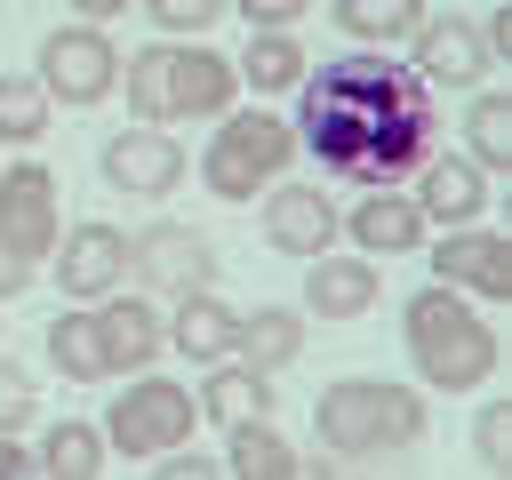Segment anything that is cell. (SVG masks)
<instances>
[{
	"label": "cell",
	"mask_w": 512,
	"mask_h": 480,
	"mask_svg": "<svg viewBox=\"0 0 512 480\" xmlns=\"http://www.w3.org/2000/svg\"><path fill=\"white\" fill-rule=\"evenodd\" d=\"M336 232H344V240H360V248L384 264V256H408V248H424V232H432V224H424V208H416L400 184H368V200H360V208H352Z\"/></svg>",
	"instance_id": "cell-16"
},
{
	"label": "cell",
	"mask_w": 512,
	"mask_h": 480,
	"mask_svg": "<svg viewBox=\"0 0 512 480\" xmlns=\"http://www.w3.org/2000/svg\"><path fill=\"white\" fill-rule=\"evenodd\" d=\"M304 304L312 320H360L376 304V256H304Z\"/></svg>",
	"instance_id": "cell-17"
},
{
	"label": "cell",
	"mask_w": 512,
	"mask_h": 480,
	"mask_svg": "<svg viewBox=\"0 0 512 480\" xmlns=\"http://www.w3.org/2000/svg\"><path fill=\"white\" fill-rule=\"evenodd\" d=\"M296 144L352 184H400L424 168V152L440 144V112H432V80L384 48H352L328 64H304L296 80Z\"/></svg>",
	"instance_id": "cell-1"
},
{
	"label": "cell",
	"mask_w": 512,
	"mask_h": 480,
	"mask_svg": "<svg viewBox=\"0 0 512 480\" xmlns=\"http://www.w3.org/2000/svg\"><path fill=\"white\" fill-rule=\"evenodd\" d=\"M408 40H416V72L432 88H472L488 72V40H480L472 16H424Z\"/></svg>",
	"instance_id": "cell-14"
},
{
	"label": "cell",
	"mask_w": 512,
	"mask_h": 480,
	"mask_svg": "<svg viewBox=\"0 0 512 480\" xmlns=\"http://www.w3.org/2000/svg\"><path fill=\"white\" fill-rule=\"evenodd\" d=\"M40 88H48V104H104L112 96V80H120V48L104 40V24H56L48 40H40V72H32Z\"/></svg>",
	"instance_id": "cell-6"
},
{
	"label": "cell",
	"mask_w": 512,
	"mask_h": 480,
	"mask_svg": "<svg viewBox=\"0 0 512 480\" xmlns=\"http://www.w3.org/2000/svg\"><path fill=\"white\" fill-rule=\"evenodd\" d=\"M24 280H32V256H24V248H8V240H0V304H8V296H16V288H24Z\"/></svg>",
	"instance_id": "cell-36"
},
{
	"label": "cell",
	"mask_w": 512,
	"mask_h": 480,
	"mask_svg": "<svg viewBox=\"0 0 512 480\" xmlns=\"http://www.w3.org/2000/svg\"><path fill=\"white\" fill-rule=\"evenodd\" d=\"M400 336H408V360H416V376L432 384V392H472L488 368H496V328L464 304V288H448V280H424L416 296H408V312H400Z\"/></svg>",
	"instance_id": "cell-2"
},
{
	"label": "cell",
	"mask_w": 512,
	"mask_h": 480,
	"mask_svg": "<svg viewBox=\"0 0 512 480\" xmlns=\"http://www.w3.org/2000/svg\"><path fill=\"white\" fill-rule=\"evenodd\" d=\"M336 24L352 40H368V48H392V40H408L424 24V0H336Z\"/></svg>",
	"instance_id": "cell-27"
},
{
	"label": "cell",
	"mask_w": 512,
	"mask_h": 480,
	"mask_svg": "<svg viewBox=\"0 0 512 480\" xmlns=\"http://www.w3.org/2000/svg\"><path fill=\"white\" fill-rule=\"evenodd\" d=\"M408 200L424 208V224H480V208H488V168H472V160H456V152L432 144Z\"/></svg>",
	"instance_id": "cell-15"
},
{
	"label": "cell",
	"mask_w": 512,
	"mask_h": 480,
	"mask_svg": "<svg viewBox=\"0 0 512 480\" xmlns=\"http://www.w3.org/2000/svg\"><path fill=\"white\" fill-rule=\"evenodd\" d=\"M464 144H472V168L512 176V96H472L464 104Z\"/></svg>",
	"instance_id": "cell-25"
},
{
	"label": "cell",
	"mask_w": 512,
	"mask_h": 480,
	"mask_svg": "<svg viewBox=\"0 0 512 480\" xmlns=\"http://www.w3.org/2000/svg\"><path fill=\"white\" fill-rule=\"evenodd\" d=\"M32 408H40V384H32L24 368H8V360H0V432H24V424H32Z\"/></svg>",
	"instance_id": "cell-31"
},
{
	"label": "cell",
	"mask_w": 512,
	"mask_h": 480,
	"mask_svg": "<svg viewBox=\"0 0 512 480\" xmlns=\"http://www.w3.org/2000/svg\"><path fill=\"white\" fill-rule=\"evenodd\" d=\"M200 416L224 432V424H248V416H272V376L264 368H216L208 360V384H200Z\"/></svg>",
	"instance_id": "cell-22"
},
{
	"label": "cell",
	"mask_w": 512,
	"mask_h": 480,
	"mask_svg": "<svg viewBox=\"0 0 512 480\" xmlns=\"http://www.w3.org/2000/svg\"><path fill=\"white\" fill-rule=\"evenodd\" d=\"M232 8H240L248 24H296V16L312 8V0H232Z\"/></svg>",
	"instance_id": "cell-34"
},
{
	"label": "cell",
	"mask_w": 512,
	"mask_h": 480,
	"mask_svg": "<svg viewBox=\"0 0 512 480\" xmlns=\"http://www.w3.org/2000/svg\"><path fill=\"white\" fill-rule=\"evenodd\" d=\"M24 472H32V448L16 432H0V480H24Z\"/></svg>",
	"instance_id": "cell-37"
},
{
	"label": "cell",
	"mask_w": 512,
	"mask_h": 480,
	"mask_svg": "<svg viewBox=\"0 0 512 480\" xmlns=\"http://www.w3.org/2000/svg\"><path fill=\"white\" fill-rule=\"evenodd\" d=\"M312 432L336 464H376V456H392L424 432V392L384 384V376H336L312 408Z\"/></svg>",
	"instance_id": "cell-3"
},
{
	"label": "cell",
	"mask_w": 512,
	"mask_h": 480,
	"mask_svg": "<svg viewBox=\"0 0 512 480\" xmlns=\"http://www.w3.org/2000/svg\"><path fill=\"white\" fill-rule=\"evenodd\" d=\"M232 96H240L232 56H216V48H168V64H160V104H168V120H176V112H184V120H216V112H232Z\"/></svg>",
	"instance_id": "cell-11"
},
{
	"label": "cell",
	"mask_w": 512,
	"mask_h": 480,
	"mask_svg": "<svg viewBox=\"0 0 512 480\" xmlns=\"http://www.w3.org/2000/svg\"><path fill=\"white\" fill-rule=\"evenodd\" d=\"M336 224H344V208L320 184H280V176L264 184V240L280 256H320L336 240Z\"/></svg>",
	"instance_id": "cell-12"
},
{
	"label": "cell",
	"mask_w": 512,
	"mask_h": 480,
	"mask_svg": "<svg viewBox=\"0 0 512 480\" xmlns=\"http://www.w3.org/2000/svg\"><path fill=\"white\" fill-rule=\"evenodd\" d=\"M192 424H200V400L184 392V384H168V376H136V384H120V400L104 408V448H120V456H160V448H176V440H192Z\"/></svg>",
	"instance_id": "cell-5"
},
{
	"label": "cell",
	"mask_w": 512,
	"mask_h": 480,
	"mask_svg": "<svg viewBox=\"0 0 512 480\" xmlns=\"http://www.w3.org/2000/svg\"><path fill=\"white\" fill-rule=\"evenodd\" d=\"M152 464H160V480H208V472H224V464H216V456H192V448H184V440H176V448H160V456H152Z\"/></svg>",
	"instance_id": "cell-33"
},
{
	"label": "cell",
	"mask_w": 512,
	"mask_h": 480,
	"mask_svg": "<svg viewBox=\"0 0 512 480\" xmlns=\"http://www.w3.org/2000/svg\"><path fill=\"white\" fill-rule=\"evenodd\" d=\"M224 472L232 480H296L304 456L272 432V416H248V424H224Z\"/></svg>",
	"instance_id": "cell-21"
},
{
	"label": "cell",
	"mask_w": 512,
	"mask_h": 480,
	"mask_svg": "<svg viewBox=\"0 0 512 480\" xmlns=\"http://www.w3.org/2000/svg\"><path fill=\"white\" fill-rule=\"evenodd\" d=\"M432 248V280L480 296V304H512V240L504 232H480V224H440Z\"/></svg>",
	"instance_id": "cell-8"
},
{
	"label": "cell",
	"mask_w": 512,
	"mask_h": 480,
	"mask_svg": "<svg viewBox=\"0 0 512 480\" xmlns=\"http://www.w3.org/2000/svg\"><path fill=\"white\" fill-rule=\"evenodd\" d=\"M120 8H136V0H72V16H80V24H112Z\"/></svg>",
	"instance_id": "cell-38"
},
{
	"label": "cell",
	"mask_w": 512,
	"mask_h": 480,
	"mask_svg": "<svg viewBox=\"0 0 512 480\" xmlns=\"http://www.w3.org/2000/svg\"><path fill=\"white\" fill-rule=\"evenodd\" d=\"M160 64H168V48H136V56L120 64V88H128V112H136V120H168V104H160Z\"/></svg>",
	"instance_id": "cell-29"
},
{
	"label": "cell",
	"mask_w": 512,
	"mask_h": 480,
	"mask_svg": "<svg viewBox=\"0 0 512 480\" xmlns=\"http://www.w3.org/2000/svg\"><path fill=\"white\" fill-rule=\"evenodd\" d=\"M104 184L112 192H136V200H160L184 184V144L160 128V120H136L104 144Z\"/></svg>",
	"instance_id": "cell-9"
},
{
	"label": "cell",
	"mask_w": 512,
	"mask_h": 480,
	"mask_svg": "<svg viewBox=\"0 0 512 480\" xmlns=\"http://www.w3.org/2000/svg\"><path fill=\"white\" fill-rule=\"evenodd\" d=\"M128 280L144 296H184V288H216V248L192 224H152L128 232Z\"/></svg>",
	"instance_id": "cell-7"
},
{
	"label": "cell",
	"mask_w": 512,
	"mask_h": 480,
	"mask_svg": "<svg viewBox=\"0 0 512 480\" xmlns=\"http://www.w3.org/2000/svg\"><path fill=\"white\" fill-rule=\"evenodd\" d=\"M48 256H56V288L72 304H96L128 280V232H112V224H72V232H56Z\"/></svg>",
	"instance_id": "cell-10"
},
{
	"label": "cell",
	"mask_w": 512,
	"mask_h": 480,
	"mask_svg": "<svg viewBox=\"0 0 512 480\" xmlns=\"http://www.w3.org/2000/svg\"><path fill=\"white\" fill-rule=\"evenodd\" d=\"M296 160V128L280 112H216V136L200 152V184L216 200H256L272 176H288Z\"/></svg>",
	"instance_id": "cell-4"
},
{
	"label": "cell",
	"mask_w": 512,
	"mask_h": 480,
	"mask_svg": "<svg viewBox=\"0 0 512 480\" xmlns=\"http://www.w3.org/2000/svg\"><path fill=\"white\" fill-rule=\"evenodd\" d=\"M232 72L248 80V96H288L304 80V48L288 40V24H256L248 56H232Z\"/></svg>",
	"instance_id": "cell-23"
},
{
	"label": "cell",
	"mask_w": 512,
	"mask_h": 480,
	"mask_svg": "<svg viewBox=\"0 0 512 480\" xmlns=\"http://www.w3.org/2000/svg\"><path fill=\"white\" fill-rule=\"evenodd\" d=\"M0 240H8V248H24L32 264L56 248V176H48L40 160L0 168Z\"/></svg>",
	"instance_id": "cell-13"
},
{
	"label": "cell",
	"mask_w": 512,
	"mask_h": 480,
	"mask_svg": "<svg viewBox=\"0 0 512 480\" xmlns=\"http://www.w3.org/2000/svg\"><path fill=\"white\" fill-rule=\"evenodd\" d=\"M48 360H56V376H72V384H96V376H104V344H96V312H88V304L48 320Z\"/></svg>",
	"instance_id": "cell-26"
},
{
	"label": "cell",
	"mask_w": 512,
	"mask_h": 480,
	"mask_svg": "<svg viewBox=\"0 0 512 480\" xmlns=\"http://www.w3.org/2000/svg\"><path fill=\"white\" fill-rule=\"evenodd\" d=\"M472 456H480V472H504L512 464V400H488L472 416Z\"/></svg>",
	"instance_id": "cell-30"
},
{
	"label": "cell",
	"mask_w": 512,
	"mask_h": 480,
	"mask_svg": "<svg viewBox=\"0 0 512 480\" xmlns=\"http://www.w3.org/2000/svg\"><path fill=\"white\" fill-rule=\"evenodd\" d=\"M480 40H488V56H504V64H512V0H496V8H488Z\"/></svg>",
	"instance_id": "cell-35"
},
{
	"label": "cell",
	"mask_w": 512,
	"mask_h": 480,
	"mask_svg": "<svg viewBox=\"0 0 512 480\" xmlns=\"http://www.w3.org/2000/svg\"><path fill=\"white\" fill-rule=\"evenodd\" d=\"M232 328H240V312L216 288H184L176 320H160V344H176L192 368H208V360H232Z\"/></svg>",
	"instance_id": "cell-18"
},
{
	"label": "cell",
	"mask_w": 512,
	"mask_h": 480,
	"mask_svg": "<svg viewBox=\"0 0 512 480\" xmlns=\"http://www.w3.org/2000/svg\"><path fill=\"white\" fill-rule=\"evenodd\" d=\"M48 88L32 80V72H0V144H32L40 128H48Z\"/></svg>",
	"instance_id": "cell-28"
},
{
	"label": "cell",
	"mask_w": 512,
	"mask_h": 480,
	"mask_svg": "<svg viewBox=\"0 0 512 480\" xmlns=\"http://www.w3.org/2000/svg\"><path fill=\"white\" fill-rule=\"evenodd\" d=\"M144 8H152V24H160V32H208L232 0H144Z\"/></svg>",
	"instance_id": "cell-32"
},
{
	"label": "cell",
	"mask_w": 512,
	"mask_h": 480,
	"mask_svg": "<svg viewBox=\"0 0 512 480\" xmlns=\"http://www.w3.org/2000/svg\"><path fill=\"white\" fill-rule=\"evenodd\" d=\"M296 352H304V312L296 304H256V312H240V328H232V360H248V368H296Z\"/></svg>",
	"instance_id": "cell-20"
},
{
	"label": "cell",
	"mask_w": 512,
	"mask_h": 480,
	"mask_svg": "<svg viewBox=\"0 0 512 480\" xmlns=\"http://www.w3.org/2000/svg\"><path fill=\"white\" fill-rule=\"evenodd\" d=\"M88 312H96L104 376H112V368H152V360H160V312H152L144 296H120V288H112V304H88Z\"/></svg>",
	"instance_id": "cell-19"
},
{
	"label": "cell",
	"mask_w": 512,
	"mask_h": 480,
	"mask_svg": "<svg viewBox=\"0 0 512 480\" xmlns=\"http://www.w3.org/2000/svg\"><path fill=\"white\" fill-rule=\"evenodd\" d=\"M104 432L96 424H80V416H64L56 432H40V448H32V472H48V480H96L104 472Z\"/></svg>",
	"instance_id": "cell-24"
}]
</instances>
